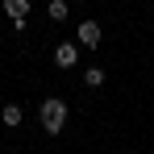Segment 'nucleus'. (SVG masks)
I'll use <instances>...</instances> for the list:
<instances>
[{"instance_id":"obj_4","label":"nucleus","mask_w":154,"mask_h":154,"mask_svg":"<svg viewBox=\"0 0 154 154\" xmlns=\"http://www.w3.org/2000/svg\"><path fill=\"white\" fill-rule=\"evenodd\" d=\"M0 121H4L8 129H17L21 121H25V112H21V104H4V108H0Z\"/></svg>"},{"instance_id":"obj_7","label":"nucleus","mask_w":154,"mask_h":154,"mask_svg":"<svg viewBox=\"0 0 154 154\" xmlns=\"http://www.w3.org/2000/svg\"><path fill=\"white\" fill-rule=\"evenodd\" d=\"M83 83H88V88H100L104 83V67H88V71H83Z\"/></svg>"},{"instance_id":"obj_6","label":"nucleus","mask_w":154,"mask_h":154,"mask_svg":"<svg viewBox=\"0 0 154 154\" xmlns=\"http://www.w3.org/2000/svg\"><path fill=\"white\" fill-rule=\"evenodd\" d=\"M46 13H50V21H67V13H71V8H67V0H50V4H46Z\"/></svg>"},{"instance_id":"obj_1","label":"nucleus","mask_w":154,"mask_h":154,"mask_svg":"<svg viewBox=\"0 0 154 154\" xmlns=\"http://www.w3.org/2000/svg\"><path fill=\"white\" fill-rule=\"evenodd\" d=\"M38 117H42V129L46 133H63V125H67V100H42V108H38Z\"/></svg>"},{"instance_id":"obj_3","label":"nucleus","mask_w":154,"mask_h":154,"mask_svg":"<svg viewBox=\"0 0 154 154\" xmlns=\"http://www.w3.org/2000/svg\"><path fill=\"white\" fill-rule=\"evenodd\" d=\"M54 63H58V67H75V63H79V46H75V42L54 46Z\"/></svg>"},{"instance_id":"obj_5","label":"nucleus","mask_w":154,"mask_h":154,"mask_svg":"<svg viewBox=\"0 0 154 154\" xmlns=\"http://www.w3.org/2000/svg\"><path fill=\"white\" fill-rule=\"evenodd\" d=\"M0 8L17 21V17H29V0H0Z\"/></svg>"},{"instance_id":"obj_2","label":"nucleus","mask_w":154,"mask_h":154,"mask_svg":"<svg viewBox=\"0 0 154 154\" xmlns=\"http://www.w3.org/2000/svg\"><path fill=\"white\" fill-rule=\"evenodd\" d=\"M79 46H88V50L100 46V25L96 21H79Z\"/></svg>"}]
</instances>
